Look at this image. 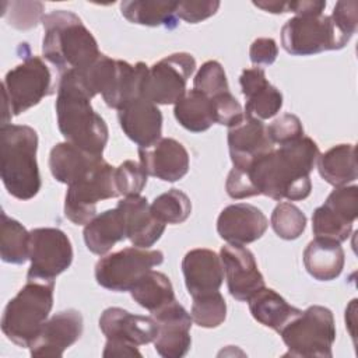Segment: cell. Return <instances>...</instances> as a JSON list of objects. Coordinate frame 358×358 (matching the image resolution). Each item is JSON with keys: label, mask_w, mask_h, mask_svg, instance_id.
<instances>
[{"label": "cell", "mask_w": 358, "mask_h": 358, "mask_svg": "<svg viewBox=\"0 0 358 358\" xmlns=\"http://www.w3.org/2000/svg\"><path fill=\"white\" fill-rule=\"evenodd\" d=\"M319 147L310 137L278 145L257 158L248 169L249 178L257 192L273 200H303L310 194L309 173L316 165Z\"/></svg>", "instance_id": "6da1fadb"}, {"label": "cell", "mask_w": 358, "mask_h": 358, "mask_svg": "<svg viewBox=\"0 0 358 358\" xmlns=\"http://www.w3.org/2000/svg\"><path fill=\"white\" fill-rule=\"evenodd\" d=\"M55 108L57 126L66 141L102 157L109 137L108 126L91 106V96L73 70L60 76Z\"/></svg>", "instance_id": "7a4b0ae2"}, {"label": "cell", "mask_w": 358, "mask_h": 358, "mask_svg": "<svg viewBox=\"0 0 358 358\" xmlns=\"http://www.w3.org/2000/svg\"><path fill=\"white\" fill-rule=\"evenodd\" d=\"M42 55L60 74L83 70L101 55L96 39L71 11L55 10L43 15Z\"/></svg>", "instance_id": "3957f363"}, {"label": "cell", "mask_w": 358, "mask_h": 358, "mask_svg": "<svg viewBox=\"0 0 358 358\" xmlns=\"http://www.w3.org/2000/svg\"><path fill=\"white\" fill-rule=\"evenodd\" d=\"M38 134L27 124H1L0 176L8 194L18 200H31L41 190L36 161Z\"/></svg>", "instance_id": "277c9868"}, {"label": "cell", "mask_w": 358, "mask_h": 358, "mask_svg": "<svg viewBox=\"0 0 358 358\" xmlns=\"http://www.w3.org/2000/svg\"><path fill=\"white\" fill-rule=\"evenodd\" d=\"M55 280L27 278L8 301L1 317L3 334L15 345L29 348L53 308Z\"/></svg>", "instance_id": "5b68a950"}, {"label": "cell", "mask_w": 358, "mask_h": 358, "mask_svg": "<svg viewBox=\"0 0 358 358\" xmlns=\"http://www.w3.org/2000/svg\"><path fill=\"white\" fill-rule=\"evenodd\" d=\"M18 52L22 62L7 71L1 85L4 96L3 124H8V117L27 112L53 92L52 76L43 60L32 55L27 43H20Z\"/></svg>", "instance_id": "8992f818"}, {"label": "cell", "mask_w": 358, "mask_h": 358, "mask_svg": "<svg viewBox=\"0 0 358 358\" xmlns=\"http://www.w3.org/2000/svg\"><path fill=\"white\" fill-rule=\"evenodd\" d=\"M287 345L285 357L331 358L336 340L333 312L320 305H312L289 320L280 331Z\"/></svg>", "instance_id": "52a82bcc"}, {"label": "cell", "mask_w": 358, "mask_h": 358, "mask_svg": "<svg viewBox=\"0 0 358 358\" xmlns=\"http://www.w3.org/2000/svg\"><path fill=\"white\" fill-rule=\"evenodd\" d=\"M350 39L337 28L331 17L324 14L295 15L281 28V45L292 56L340 50Z\"/></svg>", "instance_id": "ba28073f"}, {"label": "cell", "mask_w": 358, "mask_h": 358, "mask_svg": "<svg viewBox=\"0 0 358 358\" xmlns=\"http://www.w3.org/2000/svg\"><path fill=\"white\" fill-rule=\"evenodd\" d=\"M115 197H119L115 166L101 158L84 176L67 186L64 215L76 225H85L96 215L98 201Z\"/></svg>", "instance_id": "9c48e42d"}, {"label": "cell", "mask_w": 358, "mask_h": 358, "mask_svg": "<svg viewBox=\"0 0 358 358\" xmlns=\"http://www.w3.org/2000/svg\"><path fill=\"white\" fill-rule=\"evenodd\" d=\"M164 262L161 250L124 248L101 257L95 264L96 282L115 292L130 291L134 282L148 270Z\"/></svg>", "instance_id": "30bf717a"}, {"label": "cell", "mask_w": 358, "mask_h": 358, "mask_svg": "<svg viewBox=\"0 0 358 358\" xmlns=\"http://www.w3.org/2000/svg\"><path fill=\"white\" fill-rule=\"evenodd\" d=\"M196 69L187 52L172 53L147 69L141 83V96L155 105H175L185 94L187 80Z\"/></svg>", "instance_id": "8fae6325"}, {"label": "cell", "mask_w": 358, "mask_h": 358, "mask_svg": "<svg viewBox=\"0 0 358 358\" xmlns=\"http://www.w3.org/2000/svg\"><path fill=\"white\" fill-rule=\"evenodd\" d=\"M31 260L27 278L55 280L73 262V246L69 236L59 228H35L29 231Z\"/></svg>", "instance_id": "7c38bea8"}, {"label": "cell", "mask_w": 358, "mask_h": 358, "mask_svg": "<svg viewBox=\"0 0 358 358\" xmlns=\"http://www.w3.org/2000/svg\"><path fill=\"white\" fill-rule=\"evenodd\" d=\"M358 213V186H337L312 214L316 238L344 242L348 239Z\"/></svg>", "instance_id": "4fadbf2b"}, {"label": "cell", "mask_w": 358, "mask_h": 358, "mask_svg": "<svg viewBox=\"0 0 358 358\" xmlns=\"http://www.w3.org/2000/svg\"><path fill=\"white\" fill-rule=\"evenodd\" d=\"M220 259L228 291L236 301L248 302L257 291L266 287L253 253L243 245L227 243L221 246Z\"/></svg>", "instance_id": "5bb4252c"}, {"label": "cell", "mask_w": 358, "mask_h": 358, "mask_svg": "<svg viewBox=\"0 0 358 358\" xmlns=\"http://www.w3.org/2000/svg\"><path fill=\"white\" fill-rule=\"evenodd\" d=\"M152 317L158 327L152 341L155 351L164 358L185 357L192 345L190 313L175 299L152 312Z\"/></svg>", "instance_id": "9a60e30c"}, {"label": "cell", "mask_w": 358, "mask_h": 358, "mask_svg": "<svg viewBox=\"0 0 358 358\" xmlns=\"http://www.w3.org/2000/svg\"><path fill=\"white\" fill-rule=\"evenodd\" d=\"M228 148L234 168L248 169L257 158L274 148L267 126L246 113L228 127Z\"/></svg>", "instance_id": "2e32d148"}, {"label": "cell", "mask_w": 358, "mask_h": 358, "mask_svg": "<svg viewBox=\"0 0 358 358\" xmlns=\"http://www.w3.org/2000/svg\"><path fill=\"white\" fill-rule=\"evenodd\" d=\"M83 315L66 309L48 319L29 345L32 357H62L83 334Z\"/></svg>", "instance_id": "e0dca14e"}, {"label": "cell", "mask_w": 358, "mask_h": 358, "mask_svg": "<svg viewBox=\"0 0 358 358\" xmlns=\"http://www.w3.org/2000/svg\"><path fill=\"white\" fill-rule=\"evenodd\" d=\"M267 227L268 220L263 211L249 203L227 206L217 220L218 235L235 245H248L260 239Z\"/></svg>", "instance_id": "ac0fdd59"}, {"label": "cell", "mask_w": 358, "mask_h": 358, "mask_svg": "<svg viewBox=\"0 0 358 358\" xmlns=\"http://www.w3.org/2000/svg\"><path fill=\"white\" fill-rule=\"evenodd\" d=\"M123 133L138 145L150 148L161 138L162 113L159 108L144 96H137L117 110Z\"/></svg>", "instance_id": "d6986e66"}, {"label": "cell", "mask_w": 358, "mask_h": 358, "mask_svg": "<svg viewBox=\"0 0 358 358\" xmlns=\"http://www.w3.org/2000/svg\"><path fill=\"white\" fill-rule=\"evenodd\" d=\"M141 166L150 176L164 182H176L189 171V152L175 138H159L150 148H138Z\"/></svg>", "instance_id": "ffe728a7"}, {"label": "cell", "mask_w": 358, "mask_h": 358, "mask_svg": "<svg viewBox=\"0 0 358 358\" xmlns=\"http://www.w3.org/2000/svg\"><path fill=\"white\" fill-rule=\"evenodd\" d=\"M99 329L106 340L123 341L137 347L154 341L158 330L154 317L134 315L117 306L106 308L101 313Z\"/></svg>", "instance_id": "44dd1931"}, {"label": "cell", "mask_w": 358, "mask_h": 358, "mask_svg": "<svg viewBox=\"0 0 358 358\" xmlns=\"http://www.w3.org/2000/svg\"><path fill=\"white\" fill-rule=\"evenodd\" d=\"M182 273L192 298L218 291L224 281V268L220 256L206 248L192 249L185 255Z\"/></svg>", "instance_id": "7402d4cb"}, {"label": "cell", "mask_w": 358, "mask_h": 358, "mask_svg": "<svg viewBox=\"0 0 358 358\" xmlns=\"http://www.w3.org/2000/svg\"><path fill=\"white\" fill-rule=\"evenodd\" d=\"M239 84L246 98V115L259 120H267L275 116L282 108V94L267 81L262 67L245 69L241 73Z\"/></svg>", "instance_id": "603a6c76"}, {"label": "cell", "mask_w": 358, "mask_h": 358, "mask_svg": "<svg viewBox=\"0 0 358 358\" xmlns=\"http://www.w3.org/2000/svg\"><path fill=\"white\" fill-rule=\"evenodd\" d=\"M122 210L126 228L127 239L137 248L152 246L164 234L165 225L151 211L148 200L140 194L124 197L117 203Z\"/></svg>", "instance_id": "cb8c5ba5"}, {"label": "cell", "mask_w": 358, "mask_h": 358, "mask_svg": "<svg viewBox=\"0 0 358 358\" xmlns=\"http://www.w3.org/2000/svg\"><path fill=\"white\" fill-rule=\"evenodd\" d=\"M83 236L85 246L91 253L99 256L108 253L117 242L127 238V228L122 210L116 206L115 208L95 215L85 224Z\"/></svg>", "instance_id": "d4e9b609"}, {"label": "cell", "mask_w": 358, "mask_h": 358, "mask_svg": "<svg viewBox=\"0 0 358 358\" xmlns=\"http://www.w3.org/2000/svg\"><path fill=\"white\" fill-rule=\"evenodd\" d=\"M302 257L306 271L317 281H331L337 278L345 262L341 243L326 238H315L310 241Z\"/></svg>", "instance_id": "484cf974"}, {"label": "cell", "mask_w": 358, "mask_h": 358, "mask_svg": "<svg viewBox=\"0 0 358 358\" xmlns=\"http://www.w3.org/2000/svg\"><path fill=\"white\" fill-rule=\"evenodd\" d=\"M102 157L88 154L74 144L57 143L49 154V168L52 176L64 185H71L84 176Z\"/></svg>", "instance_id": "4316f807"}, {"label": "cell", "mask_w": 358, "mask_h": 358, "mask_svg": "<svg viewBox=\"0 0 358 358\" xmlns=\"http://www.w3.org/2000/svg\"><path fill=\"white\" fill-rule=\"evenodd\" d=\"M249 310L260 324L277 333L302 310L289 305L271 288H262L249 301Z\"/></svg>", "instance_id": "83f0119b"}, {"label": "cell", "mask_w": 358, "mask_h": 358, "mask_svg": "<svg viewBox=\"0 0 358 358\" xmlns=\"http://www.w3.org/2000/svg\"><path fill=\"white\" fill-rule=\"evenodd\" d=\"M173 115L182 127L193 133L206 131L217 123L213 99L194 88L175 103Z\"/></svg>", "instance_id": "f1b7e54d"}, {"label": "cell", "mask_w": 358, "mask_h": 358, "mask_svg": "<svg viewBox=\"0 0 358 358\" xmlns=\"http://www.w3.org/2000/svg\"><path fill=\"white\" fill-rule=\"evenodd\" d=\"M319 175L331 186H345L358 176L354 144H338L317 157Z\"/></svg>", "instance_id": "f546056e"}, {"label": "cell", "mask_w": 358, "mask_h": 358, "mask_svg": "<svg viewBox=\"0 0 358 358\" xmlns=\"http://www.w3.org/2000/svg\"><path fill=\"white\" fill-rule=\"evenodd\" d=\"M176 3L165 0H126L120 3V13L133 24L172 29L178 25Z\"/></svg>", "instance_id": "4dcf8cb0"}, {"label": "cell", "mask_w": 358, "mask_h": 358, "mask_svg": "<svg viewBox=\"0 0 358 358\" xmlns=\"http://www.w3.org/2000/svg\"><path fill=\"white\" fill-rule=\"evenodd\" d=\"M131 298L151 313L175 301L171 280L161 271L148 270L130 288Z\"/></svg>", "instance_id": "1f68e13d"}, {"label": "cell", "mask_w": 358, "mask_h": 358, "mask_svg": "<svg viewBox=\"0 0 358 358\" xmlns=\"http://www.w3.org/2000/svg\"><path fill=\"white\" fill-rule=\"evenodd\" d=\"M29 232L17 220L1 213L0 227V256L11 264H24L28 260Z\"/></svg>", "instance_id": "d6a6232c"}, {"label": "cell", "mask_w": 358, "mask_h": 358, "mask_svg": "<svg viewBox=\"0 0 358 358\" xmlns=\"http://www.w3.org/2000/svg\"><path fill=\"white\" fill-rule=\"evenodd\" d=\"M150 206L152 214L164 224H182L192 213V201L189 196L175 187L157 196Z\"/></svg>", "instance_id": "836d02e7"}, {"label": "cell", "mask_w": 358, "mask_h": 358, "mask_svg": "<svg viewBox=\"0 0 358 358\" xmlns=\"http://www.w3.org/2000/svg\"><path fill=\"white\" fill-rule=\"evenodd\" d=\"M190 316L193 322L200 327H218L227 317V302L220 291L193 296Z\"/></svg>", "instance_id": "e575fe53"}, {"label": "cell", "mask_w": 358, "mask_h": 358, "mask_svg": "<svg viewBox=\"0 0 358 358\" xmlns=\"http://www.w3.org/2000/svg\"><path fill=\"white\" fill-rule=\"evenodd\" d=\"M270 224L278 238L292 241L303 234L306 228V215L295 204L282 201L273 210Z\"/></svg>", "instance_id": "d590c367"}, {"label": "cell", "mask_w": 358, "mask_h": 358, "mask_svg": "<svg viewBox=\"0 0 358 358\" xmlns=\"http://www.w3.org/2000/svg\"><path fill=\"white\" fill-rule=\"evenodd\" d=\"M147 178L148 173L141 164L133 159H126L115 168V186L123 197L140 194L147 185Z\"/></svg>", "instance_id": "8d00e7d4"}, {"label": "cell", "mask_w": 358, "mask_h": 358, "mask_svg": "<svg viewBox=\"0 0 358 358\" xmlns=\"http://www.w3.org/2000/svg\"><path fill=\"white\" fill-rule=\"evenodd\" d=\"M193 88L213 98L229 91L224 67L217 60H207L201 64L193 78Z\"/></svg>", "instance_id": "74e56055"}, {"label": "cell", "mask_w": 358, "mask_h": 358, "mask_svg": "<svg viewBox=\"0 0 358 358\" xmlns=\"http://www.w3.org/2000/svg\"><path fill=\"white\" fill-rule=\"evenodd\" d=\"M10 10L3 11V17L17 29H31L43 18V4L39 1H11L6 3Z\"/></svg>", "instance_id": "f35d334b"}, {"label": "cell", "mask_w": 358, "mask_h": 358, "mask_svg": "<svg viewBox=\"0 0 358 358\" xmlns=\"http://www.w3.org/2000/svg\"><path fill=\"white\" fill-rule=\"evenodd\" d=\"M268 136L274 144H287L303 137V127L296 115L284 113L267 126Z\"/></svg>", "instance_id": "ab89813d"}, {"label": "cell", "mask_w": 358, "mask_h": 358, "mask_svg": "<svg viewBox=\"0 0 358 358\" xmlns=\"http://www.w3.org/2000/svg\"><path fill=\"white\" fill-rule=\"evenodd\" d=\"M220 8L217 0H199V1H178L176 15L189 24H197L210 18Z\"/></svg>", "instance_id": "60d3db41"}, {"label": "cell", "mask_w": 358, "mask_h": 358, "mask_svg": "<svg viewBox=\"0 0 358 358\" xmlns=\"http://www.w3.org/2000/svg\"><path fill=\"white\" fill-rule=\"evenodd\" d=\"M214 102V109H215V120L218 124L222 126H231L234 124L236 120H239L242 117V115L245 113L242 110L241 103L238 102V99L231 94V91L218 94L215 96L211 98Z\"/></svg>", "instance_id": "b9f144b4"}, {"label": "cell", "mask_w": 358, "mask_h": 358, "mask_svg": "<svg viewBox=\"0 0 358 358\" xmlns=\"http://www.w3.org/2000/svg\"><path fill=\"white\" fill-rule=\"evenodd\" d=\"M330 17L337 25V28L351 38L358 28V3L337 1Z\"/></svg>", "instance_id": "7bdbcfd3"}, {"label": "cell", "mask_w": 358, "mask_h": 358, "mask_svg": "<svg viewBox=\"0 0 358 358\" xmlns=\"http://www.w3.org/2000/svg\"><path fill=\"white\" fill-rule=\"evenodd\" d=\"M225 190L232 199H246L252 196H257V192L249 178V173L245 169L232 168L227 176Z\"/></svg>", "instance_id": "ee69618b"}, {"label": "cell", "mask_w": 358, "mask_h": 358, "mask_svg": "<svg viewBox=\"0 0 358 358\" xmlns=\"http://www.w3.org/2000/svg\"><path fill=\"white\" fill-rule=\"evenodd\" d=\"M277 55L278 46L273 38H257L252 42L249 49V59L255 67L273 64L277 59Z\"/></svg>", "instance_id": "f6af8a7d"}, {"label": "cell", "mask_w": 358, "mask_h": 358, "mask_svg": "<svg viewBox=\"0 0 358 358\" xmlns=\"http://www.w3.org/2000/svg\"><path fill=\"white\" fill-rule=\"evenodd\" d=\"M103 357H141V352L137 350V345L123 343V341H113L106 340L103 352Z\"/></svg>", "instance_id": "bcb514c9"}, {"label": "cell", "mask_w": 358, "mask_h": 358, "mask_svg": "<svg viewBox=\"0 0 358 358\" xmlns=\"http://www.w3.org/2000/svg\"><path fill=\"white\" fill-rule=\"evenodd\" d=\"M326 8V1L320 0H301V1H288V11L295 13L296 15L303 14H323Z\"/></svg>", "instance_id": "7dc6e473"}, {"label": "cell", "mask_w": 358, "mask_h": 358, "mask_svg": "<svg viewBox=\"0 0 358 358\" xmlns=\"http://www.w3.org/2000/svg\"><path fill=\"white\" fill-rule=\"evenodd\" d=\"M253 4L271 14L288 13V1H253Z\"/></svg>", "instance_id": "c3c4849f"}]
</instances>
